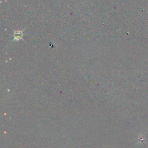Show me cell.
Instances as JSON below:
<instances>
[{"mask_svg":"<svg viewBox=\"0 0 148 148\" xmlns=\"http://www.w3.org/2000/svg\"><path fill=\"white\" fill-rule=\"evenodd\" d=\"M23 35V34L22 31H15L14 34V39L20 40L21 39H22Z\"/></svg>","mask_w":148,"mask_h":148,"instance_id":"6da1fadb","label":"cell"}]
</instances>
